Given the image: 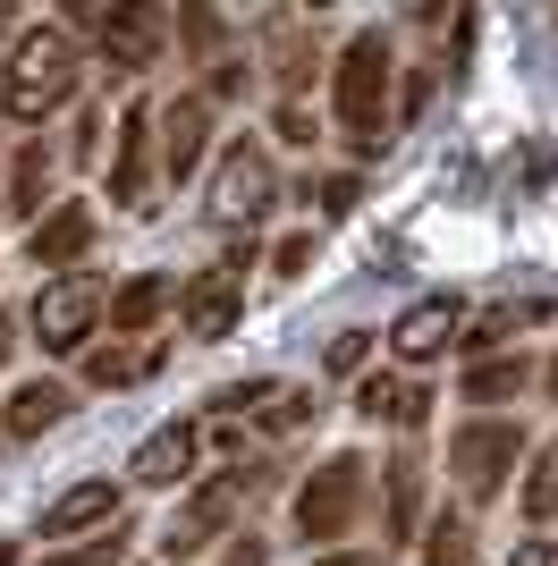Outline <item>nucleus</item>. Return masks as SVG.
Returning <instances> with one entry per match:
<instances>
[{
    "label": "nucleus",
    "mask_w": 558,
    "mask_h": 566,
    "mask_svg": "<svg viewBox=\"0 0 558 566\" xmlns=\"http://www.w3.org/2000/svg\"><path fill=\"white\" fill-rule=\"evenodd\" d=\"M76 85H85V51H76L69 25H25L9 60H0V118L18 127H43L51 111H69Z\"/></svg>",
    "instance_id": "nucleus-1"
},
{
    "label": "nucleus",
    "mask_w": 558,
    "mask_h": 566,
    "mask_svg": "<svg viewBox=\"0 0 558 566\" xmlns=\"http://www.w3.org/2000/svg\"><path fill=\"white\" fill-rule=\"evenodd\" d=\"M390 34L381 25H364V34H348V51H339V69H330V111H339V127H348L355 161H372L381 144H390Z\"/></svg>",
    "instance_id": "nucleus-2"
},
{
    "label": "nucleus",
    "mask_w": 558,
    "mask_h": 566,
    "mask_svg": "<svg viewBox=\"0 0 558 566\" xmlns=\"http://www.w3.org/2000/svg\"><path fill=\"white\" fill-rule=\"evenodd\" d=\"M364 499H372V465H364V457H355V449L322 457V465L304 473V491H297V533L313 549H348Z\"/></svg>",
    "instance_id": "nucleus-3"
},
{
    "label": "nucleus",
    "mask_w": 558,
    "mask_h": 566,
    "mask_svg": "<svg viewBox=\"0 0 558 566\" xmlns=\"http://www.w3.org/2000/svg\"><path fill=\"white\" fill-rule=\"evenodd\" d=\"M255 491H262V473H255V465H237V473H211V482H195V491H186V507L169 516V533H162V558L178 566V558H204L211 542H229V533H237V516L255 507Z\"/></svg>",
    "instance_id": "nucleus-4"
},
{
    "label": "nucleus",
    "mask_w": 558,
    "mask_h": 566,
    "mask_svg": "<svg viewBox=\"0 0 558 566\" xmlns=\"http://www.w3.org/2000/svg\"><path fill=\"white\" fill-rule=\"evenodd\" d=\"M525 465V423H499V415H474V423L448 431V482H457L465 507H490L508 491V473Z\"/></svg>",
    "instance_id": "nucleus-5"
},
{
    "label": "nucleus",
    "mask_w": 558,
    "mask_h": 566,
    "mask_svg": "<svg viewBox=\"0 0 558 566\" xmlns=\"http://www.w3.org/2000/svg\"><path fill=\"white\" fill-rule=\"evenodd\" d=\"M76 25H93V43H102V60H111L118 76H136V69H153L162 60V34H169V18L153 9V0H69V34Z\"/></svg>",
    "instance_id": "nucleus-6"
},
{
    "label": "nucleus",
    "mask_w": 558,
    "mask_h": 566,
    "mask_svg": "<svg viewBox=\"0 0 558 566\" xmlns=\"http://www.w3.org/2000/svg\"><path fill=\"white\" fill-rule=\"evenodd\" d=\"M102 305H111V287L93 280V271H60V280L34 287V347L43 355H85L93 331H102Z\"/></svg>",
    "instance_id": "nucleus-7"
},
{
    "label": "nucleus",
    "mask_w": 558,
    "mask_h": 566,
    "mask_svg": "<svg viewBox=\"0 0 558 566\" xmlns=\"http://www.w3.org/2000/svg\"><path fill=\"white\" fill-rule=\"evenodd\" d=\"M271 203H279V169H271V153H262L255 136H229L220 144V161H211V220H271Z\"/></svg>",
    "instance_id": "nucleus-8"
},
{
    "label": "nucleus",
    "mask_w": 558,
    "mask_h": 566,
    "mask_svg": "<svg viewBox=\"0 0 558 566\" xmlns=\"http://www.w3.org/2000/svg\"><path fill=\"white\" fill-rule=\"evenodd\" d=\"M246 262L255 254H220L211 271H195V280L178 287V322L195 347H220V338L237 331V313H246Z\"/></svg>",
    "instance_id": "nucleus-9"
},
{
    "label": "nucleus",
    "mask_w": 558,
    "mask_h": 566,
    "mask_svg": "<svg viewBox=\"0 0 558 566\" xmlns=\"http://www.w3.org/2000/svg\"><path fill=\"white\" fill-rule=\"evenodd\" d=\"M211 406H220V415H246V431H262V440H288V431H304L322 415L313 380H237V389H220Z\"/></svg>",
    "instance_id": "nucleus-10"
},
{
    "label": "nucleus",
    "mask_w": 558,
    "mask_h": 566,
    "mask_svg": "<svg viewBox=\"0 0 558 566\" xmlns=\"http://www.w3.org/2000/svg\"><path fill=\"white\" fill-rule=\"evenodd\" d=\"M153 161H162L169 187H186V178L211 161V102H204V94L153 102Z\"/></svg>",
    "instance_id": "nucleus-11"
},
{
    "label": "nucleus",
    "mask_w": 558,
    "mask_h": 566,
    "mask_svg": "<svg viewBox=\"0 0 558 566\" xmlns=\"http://www.w3.org/2000/svg\"><path fill=\"white\" fill-rule=\"evenodd\" d=\"M153 178H162V161H153V102H127L118 136H111V203L118 212H153Z\"/></svg>",
    "instance_id": "nucleus-12"
},
{
    "label": "nucleus",
    "mask_w": 558,
    "mask_h": 566,
    "mask_svg": "<svg viewBox=\"0 0 558 566\" xmlns=\"http://www.w3.org/2000/svg\"><path fill=\"white\" fill-rule=\"evenodd\" d=\"M195 457H204V423L178 415V423H162V431H144V440H136L127 482H136V491H178V482H195Z\"/></svg>",
    "instance_id": "nucleus-13"
},
{
    "label": "nucleus",
    "mask_w": 558,
    "mask_h": 566,
    "mask_svg": "<svg viewBox=\"0 0 558 566\" xmlns=\"http://www.w3.org/2000/svg\"><path fill=\"white\" fill-rule=\"evenodd\" d=\"M93 237H102V220H93V203H51V212L34 220V229H25V262L60 280V271H76V262L93 254Z\"/></svg>",
    "instance_id": "nucleus-14"
},
{
    "label": "nucleus",
    "mask_w": 558,
    "mask_h": 566,
    "mask_svg": "<svg viewBox=\"0 0 558 566\" xmlns=\"http://www.w3.org/2000/svg\"><path fill=\"white\" fill-rule=\"evenodd\" d=\"M457 331H465L457 296H415V305L390 322V355H397V364H441V355L457 347Z\"/></svg>",
    "instance_id": "nucleus-15"
},
{
    "label": "nucleus",
    "mask_w": 558,
    "mask_h": 566,
    "mask_svg": "<svg viewBox=\"0 0 558 566\" xmlns=\"http://www.w3.org/2000/svg\"><path fill=\"white\" fill-rule=\"evenodd\" d=\"M111 524H118V482L93 473V482H69V491L43 507V542H93V533H111Z\"/></svg>",
    "instance_id": "nucleus-16"
},
{
    "label": "nucleus",
    "mask_w": 558,
    "mask_h": 566,
    "mask_svg": "<svg viewBox=\"0 0 558 566\" xmlns=\"http://www.w3.org/2000/svg\"><path fill=\"white\" fill-rule=\"evenodd\" d=\"M355 415L415 440V431L432 423V389H423V380H406V373H364V380H355Z\"/></svg>",
    "instance_id": "nucleus-17"
},
{
    "label": "nucleus",
    "mask_w": 558,
    "mask_h": 566,
    "mask_svg": "<svg viewBox=\"0 0 558 566\" xmlns=\"http://www.w3.org/2000/svg\"><path fill=\"white\" fill-rule=\"evenodd\" d=\"M51 178H60V153H51L43 136H25L18 153H9V187H0V212L34 229V220L51 212Z\"/></svg>",
    "instance_id": "nucleus-18"
},
{
    "label": "nucleus",
    "mask_w": 558,
    "mask_h": 566,
    "mask_svg": "<svg viewBox=\"0 0 558 566\" xmlns=\"http://www.w3.org/2000/svg\"><path fill=\"white\" fill-rule=\"evenodd\" d=\"M111 331L118 338H153V322L162 313H178V271H136L127 287H111Z\"/></svg>",
    "instance_id": "nucleus-19"
},
{
    "label": "nucleus",
    "mask_w": 558,
    "mask_h": 566,
    "mask_svg": "<svg viewBox=\"0 0 558 566\" xmlns=\"http://www.w3.org/2000/svg\"><path fill=\"white\" fill-rule=\"evenodd\" d=\"M162 338H93L85 347V389H136L162 373Z\"/></svg>",
    "instance_id": "nucleus-20"
},
{
    "label": "nucleus",
    "mask_w": 558,
    "mask_h": 566,
    "mask_svg": "<svg viewBox=\"0 0 558 566\" xmlns=\"http://www.w3.org/2000/svg\"><path fill=\"white\" fill-rule=\"evenodd\" d=\"M69 415H76V389H69V380H18L9 406H0V431H9V440H34V431H60Z\"/></svg>",
    "instance_id": "nucleus-21"
},
{
    "label": "nucleus",
    "mask_w": 558,
    "mask_h": 566,
    "mask_svg": "<svg viewBox=\"0 0 558 566\" xmlns=\"http://www.w3.org/2000/svg\"><path fill=\"white\" fill-rule=\"evenodd\" d=\"M262 51H271L279 102H297L304 76H313V60H322V51H313V25H304V18H271V25H262Z\"/></svg>",
    "instance_id": "nucleus-22"
},
{
    "label": "nucleus",
    "mask_w": 558,
    "mask_h": 566,
    "mask_svg": "<svg viewBox=\"0 0 558 566\" xmlns=\"http://www.w3.org/2000/svg\"><path fill=\"white\" fill-rule=\"evenodd\" d=\"M465 406H508V398H525V389H534V355H474V364H465Z\"/></svg>",
    "instance_id": "nucleus-23"
},
{
    "label": "nucleus",
    "mask_w": 558,
    "mask_h": 566,
    "mask_svg": "<svg viewBox=\"0 0 558 566\" xmlns=\"http://www.w3.org/2000/svg\"><path fill=\"white\" fill-rule=\"evenodd\" d=\"M381 482H390V542H406V533H415V507H423V457L397 449L390 465H381Z\"/></svg>",
    "instance_id": "nucleus-24"
},
{
    "label": "nucleus",
    "mask_w": 558,
    "mask_h": 566,
    "mask_svg": "<svg viewBox=\"0 0 558 566\" xmlns=\"http://www.w3.org/2000/svg\"><path fill=\"white\" fill-rule=\"evenodd\" d=\"M423 566H483V549H474V524L465 516H432V533H423Z\"/></svg>",
    "instance_id": "nucleus-25"
},
{
    "label": "nucleus",
    "mask_w": 558,
    "mask_h": 566,
    "mask_svg": "<svg viewBox=\"0 0 558 566\" xmlns=\"http://www.w3.org/2000/svg\"><path fill=\"white\" fill-rule=\"evenodd\" d=\"M550 516H558V457H534L525 465V524L550 533Z\"/></svg>",
    "instance_id": "nucleus-26"
},
{
    "label": "nucleus",
    "mask_w": 558,
    "mask_h": 566,
    "mask_svg": "<svg viewBox=\"0 0 558 566\" xmlns=\"http://www.w3.org/2000/svg\"><path fill=\"white\" fill-rule=\"evenodd\" d=\"M43 566H127V524H111V533H93V542H69V549H51Z\"/></svg>",
    "instance_id": "nucleus-27"
},
{
    "label": "nucleus",
    "mask_w": 558,
    "mask_h": 566,
    "mask_svg": "<svg viewBox=\"0 0 558 566\" xmlns=\"http://www.w3.org/2000/svg\"><path fill=\"white\" fill-rule=\"evenodd\" d=\"M313 254H322V237L313 229H288L271 245V280H304V271H313Z\"/></svg>",
    "instance_id": "nucleus-28"
},
{
    "label": "nucleus",
    "mask_w": 558,
    "mask_h": 566,
    "mask_svg": "<svg viewBox=\"0 0 558 566\" xmlns=\"http://www.w3.org/2000/svg\"><path fill=\"white\" fill-rule=\"evenodd\" d=\"M271 136L297 144V153H313V111H304V102H279V111H271Z\"/></svg>",
    "instance_id": "nucleus-29"
},
{
    "label": "nucleus",
    "mask_w": 558,
    "mask_h": 566,
    "mask_svg": "<svg viewBox=\"0 0 558 566\" xmlns=\"http://www.w3.org/2000/svg\"><path fill=\"white\" fill-rule=\"evenodd\" d=\"M364 355H372V331H339L330 338V373H364Z\"/></svg>",
    "instance_id": "nucleus-30"
},
{
    "label": "nucleus",
    "mask_w": 558,
    "mask_h": 566,
    "mask_svg": "<svg viewBox=\"0 0 558 566\" xmlns=\"http://www.w3.org/2000/svg\"><path fill=\"white\" fill-rule=\"evenodd\" d=\"M246 94V60H211V85H204V102H237Z\"/></svg>",
    "instance_id": "nucleus-31"
},
{
    "label": "nucleus",
    "mask_w": 558,
    "mask_h": 566,
    "mask_svg": "<svg viewBox=\"0 0 558 566\" xmlns=\"http://www.w3.org/2000/svg\"><path fill=\"white\" fill-rule=\"evenodd\" d=\"M355 203H364V187H355V178H322V212H330V220H348Z\"/></svg>",
    "instance_id": "nucleus-32"
},
{
    "label": "nucleus",
    "mask_w": 558,
    "mask_h": 566,
    "mask_svg": "<svg viewBox=\"0 0 558 566\" xmlns=\"http://www.w3.org/2000/svg\"><path fill=\"white\" fill-rule=\"evenodd\" d=\"M313 566H390V549H313Z\"/></svg>",
    "instance_id": "nucleus-33"
},
{
    "label": "nucleus",
    "mask_w": 558,
    "mask_h": 566,
    "mask_svg": "<svg viewBox=\"0 0 558 566\" xmlns=\"http://www.w3.org/2000/svg\"><path fill=\"white\" fill-rule=\"evenodd\" d=\"M508 566H558V542H550V533H534V542L508 549Z\"/></svg>",
    "instance_id": "nucleus-34"
},
{
    "label": "nucleus",
    "mask_w": 558,
    "mask_h": 566,
    "mask_svg": "<svg viewBox=\"0 0 558 566\" xmlns=\"http://www.w3.org/2000/svg\"><path fill=\"white\" fill-rule=\"evenodd\" d=\"M186 43L211 51V43H220V18H211V9H186Z\"/></svg>",
    "instance_id": "nucleus-35"
},
{
    "label": "nucleus",
    "mask_w": 558,
    "mask_h": 566,
    "mask_svg": "<svg viewBox=\"0 0 558 566\" xmlns=\"http://www.w3.org/2000/svg\"><path fill=\"white\" fill-rule=\"evenodd\" d=\"M69 153H76V161H93V153H102V118H93V111L76 118V144H69Z\"/></svg>",
    "instance_id": "nucleus-36"
},
{
    "label": "nucleus",
    "mask_w": 558,
    "mask_h": 566,
    "mask_svg": "<svg viewBox=\"0 0 558 566\" xmlns=\"http://www.w3.org/2000/svg\"><path fill=\"white\" fill-rule=\"evenodd\" d=\"M9 355H18V322H9V305H0V373H9Z\"/></svg>",
    "instance_id": "nucleus-37"
},
{
    "label": "nucleus",
    "mask_w": 558,
    "mask_h": 566,
    "mask_svg": "<svg viewBox=\"0 0 558 566\" xmlns=\"http://www.w3.org/2000/svg\"><path fill=\"white\" fill-rule=\"evenodd\" d=\"M541 380H550V398H558V364H550V373H541Z\"/></svg>",
    "instance_id": "nucleus-38"
},
{
    "label": "nucleus",
    "mask_w": 558,
    "mask_h": 566,
    "mask_svg": "<svg viewBox=\"0 0 558 566\" xmlns=\"http://www.w3.org/2000/svg\"><path fill=\"white\" fill-rule=\"evenodd\" d=\"M0 34H9V9H0Z\"/></svg>",
    "instance_id": "nucleus-39"
},
{
    "label": "nucleus",
    "mask_w": 558,
    "mask_h": 566,
    "mask_svg": "<svg viewBox=\"0 0 558 566\" xmlns=\"http://www.w3.org/2000/svg\"><path fill=\"white\" fill-rule=\"evenodd\" d=\"M550 457H558V449H550Z\"/></svg>",
    "instance_id": "nucleus-40"
}]
</instances>
